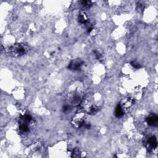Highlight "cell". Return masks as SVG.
Segmentation results:
<instances>
[{
	"label": "cell",
	"instance_id": "obj_2",
	"mask_svg": "<svg viewBox=\"0 0 158 158\" xmlns=\"http://www.w3.org/2000/svg\"><path fill=\"white\" fill-rule=\"evenodd\" d=\"M84 94L80 85L74 84L69 89L67 93V101L70 106H76L81 104Z\"/></svg>",
	"mask_w": 158,
	"mask_h": 158
},
{
	"label": "cell",
	"instance_id": "obj_1",
	"mask_svg": "<svg viewBox=\"0 0 158 158\" xmlns=\"http://www.w3.org/2000/svg\"><path fill=\"white\" fill-rule=\"evenodd\" d=\"M102 102V99L99 94L91 93L83 96L80 104L85 112L93 115L101 109Z\"/></svg>",
	"mask_w": 158,
	"mask_h": 158
},
{
	"label": "cell",
	"instance_id": "obj_8",
	"mask_svg": "<svg viewBox=\"0 0 158 158\" xmlns=\"http://www.w3.org/2000/svg\"><path fill=\"white\" fill-rule=\"evenodd\" d=\"M146 123L148 125L152 127H156L158 123V117L155 114H149L146 118Z\"/></svg>",
	"mask_w": 158,
	"mask_h": 158
},
{
	"label": "cell",
	"instance_id": "obj_4",
	"mask_svg": "<svg viewBox=\"0 0 158 158\" xmlns=\"http://www.w3.org/2000/svg\"><path fill=\"white\" fill-rule=\"evenodd\" d=\"M33 122V118L30 115L25 114L22 115L20 118L19 130L22 133L28 132Z\"/></svg>",
	"mask_w": 158,
	"mask_h": 158
},
{
	"label": "cell",
	"instance_id": "obj_5",
	"mask_svg": "<svg viewBox=\"0 0 158 158\" xmlns=\"http://www.w3.org/2000/svg\"><path fill=\"white\" fill-rule=\"evenodd\" d=\"M72 124L77 128H80L85 125V115L84 113H77L72 118Z\"/></svg>",
	"mask_w": 158,
	"mask_h": 158
},
{
	"label": "cell",
	"instance_id": "obj_11",
	"mask_svg": "<svg viewBox=\"0 0 158 158\" xmlns=\"http://www.w3.org/2000/svg\"><path fill=\"white\" fill-rule=\"evenodd\" d=\"M80 6L83 8V9H86L89 7L91 4H92V2L90 1H81L79 2Z\"/></svg>",
	"mask_w": 158,
	"mask_h": 158
},
{
	"label": "cell",
	"instance_id": "obj_6",
	"mask_svg": "<svg viewBox=\"0 0 158 158\" xmlns=\"http://www.w3.org/2000/svg\"><path fill=\"white\" fill-rule=\"evenodd\" d=\"M146 147L150 151H152L157 147V140L155 136L152 135L146 138L145 141Z\"/></svg>",
	"mask_w": 158,
	"mask_h": 158
},
{
	"label": "cell",
	"instance_id": "obj_3",
	"mask_svg": "<svg viewBox=\"0 0 158 158\" xmlns=\"http://www.w3.org/2000/svg\"><path fill=\"white\" fill-rule=\"evenodd\" d=\"M8 51L13 56L19 57L27 54L29 51V48L25 44L17 43L10 46L8 49Z\"/></svg>",
	"mask_w": 158,
	"mask_h": 158
},
{
	"label": "cell",
	"instance_id": "obj_7",
	"mask_svg": "<svg viewBox=\"0 0 158 158\" xmlns=\"http://www.w3.org/2000/svg\"><path fill=\"white\" fill-rule=\"evenodd\" d=\"M83 65V61L80 59H76L70 62L69 65V69L71 70H78L80 69Z\"/></svg>",
	"mask_w": 158,
	"mask_h": 158
},
{
	"label": "cell",
	"instance_id": "obj_10",
	"mask_svg": "<svg viewBox=\"0 0 158 158\" xmlns=\"http://www.w3.org/2000/svg\"><path fill=\"white\" fill-rule=\"evenodd\" d=\"M125 110L122 107V106L120 105V104H118L117 106V107H115V115L117 117H121L123 115L124 113H125Z\"/></svg>",
	"mask_w": 158,
	"mask_h": 158
},
{
	"label": "cell",
	"instance_id": "obj_9",
	"mask_svg": "<svg viewBox=\"0 0 158 158\" xmlns=\"http://www.w3.org/2000/svg\"><path fill=\"white\" fill-rule=\"evenodd\" d=\"M78 20L80 23L86 24L88 22V17L84 11H81L78 15Z\"/></svg>",
	"mask_w": 158,
	"mask_h": 158
},
{
	"label": "cell",
	"instance_id": "obj_12",
	"mask_svg": "<svg viewBox=\"0 0 158 158\" xmlns=\"http://www.w3.org/2000/svg\"><path fill=\"white\" fill-rule=\"evenodd\" d=\"M130 65L135 69H139L141 68V65L140 64H139L138 62H135V61H132L130 63Z\"/></svg>",
	"mask_w": 158,
	"mask_h": 158
}]
</instances>
